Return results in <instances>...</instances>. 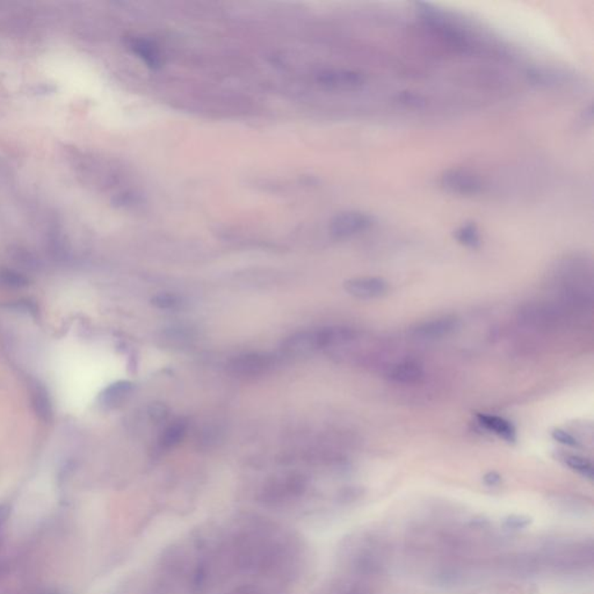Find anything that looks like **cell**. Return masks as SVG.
Listing matches in <instances>:
<instances>
[{"mask_svg":"<svg viewBox=\"0 0 594 594\" xmlns=\"http://www.w3.org/2000/svg\"><path fill=\"white\" fill-rule=\"evenodd\" d=\"M227 548L236 570L264 578L292 576L301 557L299 541L264 519L245 520Z\"/></svg>","mask_w":594,"mask_h":594,"instance_id":"1","label":"cell"},{"mask_svg":"<svg viewBox=\"0 0 594 594\" xmlns=\"http://www.w3.org/2000/svg\"><path fill=\"white\" fill-rule=\"evenodd\" d=\"M308 479L299 472H288L270 478L258 494L259 503L265 507H285L304 496Z\"/></svg>","mask_w":594,"mask_h":594,"instance_id":"2","label":"cell"},{"mask_svg":"<svg viewBox=\"0 0 594 594\" xmlns=\"http://www.w3.org/2000/svg\"><path fill=\"white\" fill-rule=\"evenodd\" d=\"M440 184L447 192L462 196H475L484 189V184L477 174L460 169L445 171Z\"/></svg>","mask_w":594,"mask_h":594,"instance_id":"3","label":"cell"},{"mask_svg":"<svg viewBox=\"0 0 594 594\" xmlns=\"http://www.w3.org/2000/svg\"><path fill=\"white\" fill-rule=\"evenodd\" d=\"M331 345L330 327L319 330L302 331L287 338L283 349L290 354H308Z\"/></svg>","mask_w":594,"mask_h":594,"instance_id":"4","label":"cell"},{"mask_svg":"<svg viewBox=\"0 0 594 594\" xmlns=\"http://www.w3.org/2000/svg\"><path fill=\"white\" fill-rule=\"evenodd\" d=\"M373 222V217L362 211H343L331 220L330 233L336 238H349L369 229Z\"/></svg>","mask_w":594,"mask_h":594,"instance_id":"5","label":"cell"},{"mask_svg":"<svg viewBox=\"0 0 594 594\" xmlns=\"http://www.w3.org/2000/svg\"><path fill=\"white\" fill-rule=\"evenodd\" d=\"M273 366V359L267 354L250 353L233 358L229 364L230 371L237 376L255 378L259 376Z\"/></svg>","mask_w":594,"mask_h":594,"instance_id":"6","label":"cell"},{"mask_svg":"<svg viewBox=\"0 0 594 594\" xmlns=\"http://www.w3.org/2000/svg\"><path fill=\"white\" fill-rule=\"evenodd\" d=\"M388 290L387 281L381 277H356L345 282L346 292L360 299H378L386 295Z\"/></svg>","mask_w":594,"mask_h":594,"instance_id":"7","label":"cell"},{"mask_svg":"<svg viewBox=\"0 0 594 594\" xmlns=\"http://www.w3.org/2000/svg\"><path fill=\"white\" fill-rule=\"evenodd\" d=\"M459 321L453 316L435 318L431 321L424 322L412 330V334L415 338L422 340L441 339L443 336H450L457 329Z\"/></svg>","mask_w":594,"mask_h":594,"instance_id":"8","label":"cell"},{"mask_svg":"<svg viewBox=\"0 0 594 594\" xmlns=\"http://www.w3.org/2000/svg\"><path fill=\"white\" fill-rule=\"evenodd\" d=\"M424 376V366L415 359H404L390 366L386 378L393 383L413 384Z\"/></svg>","mask_w":594,"mask_h":594,"instance_id":"9","label":"cell"},{"mask_svg":"<svg viewBox=\"0 0 594 594\" xmlns=\"http://www.w3.org/2000/svg\"><path fill=\"white\" fill-rule=\"evenodd\" d=\"M319 82L336 90H356L365 84V77L351 70H327L319 75Z\"/></svg>","mask_w":594,"mask_h":594,"instance_id":"10","label":"cell"},{"mask_svg":"<svg viewBox=\"0 0 594 594\" xmlns=\"http://www.w3.org/2000/svg\"><path fill=\"white\" fill-rule=\"evenodd\" d=\"M29 391L33 410L38 419L46 424H51L54 420V406L47 388L40 381L34 380L29 384Z\"/></svg>","mask_w":594,"mask_h":594,"instance_id":"11","label":"cell"},{"mask_svg":"<svg viewBox=\"0 0 594 594\" xmlns=\"http://www.w3.org/2000/svg\"><path fill=\"white\" fill-rule=\"evenodd\" d=\"M134 384L129 381H117L105 388L99 395V403L107 409H117L132 396Z\"/></svg>","mask_w":594,"mask_h":594,"instance_id":"12","label":"cell"},{"mask_svg":"<svg viewBox=\"0 0 594 594\" xmlns=\"http://www.w3.org/2000/svg\"><path fill=\"white\" fill-rule=\"evenodd\" d=\"M478 424L487 431L496 434L500 439L507 442H514L516 440V428L512 423L499 415L479 413L477 415Z\"/></svg>","mask_w":594,"mask_h":594,"instance_id":"13","label":"cell"},{"mask_svg":"<svg viewBox=\"0 0 594 594\" xmlns=\"http://www.w3.org/2000/svg\"><path fill=\"white\" fill-rule=\"evenodd\" d=\"M129 47L134 54L139 57L143 63L147 64L152 69H158L163 64V57L161 51L156 47V44L149 41L147 38H132Z\"/></svg>","mask_w":594,"mask_h":594,"instance_id":"14","label":"cell"},{"mask_svg":"<svg viewBox=\"0 0 594 594\" xmlns=\"http://www.w3.org/2000/svg\"><path fill=\"white\" fill-rule=\"evenodd\" d=\"M189 430V424L185 419H178L171 423L159 437V447L161 450H169L176 445H179L185 439Z\"/></svg>","mask_w":594,"mask_h":594,"instance_id":"15","label":"cell"},{"mask_svg":"<svg viewBox=\"0 0 594 594\" xmlns=\"http://www.w3.org/2000/svg\"><path fill=\"white\" fill-rule=\"evenodd\" d=\"M454 238L469 249H477L482 244L479 229L474 222H467L454 231Z\"/></svg>","mask_w":594,"mask_h":594,"instance_id":"16","label":"cell"},{"mask_svg":"<svg viewBox=\"0 0 594 594\" xmlns=\"http://www.w3.org/2000/svg\"><path fill=\"white\" fill-rule=\"evenodd\" d=\"M562 461L564 465H568L573 472L579 475L592 479L593 478V465L591 461L584 456L575 455V454H566L563 455Z\"/></svg>","mask_w":594,"mask_h":594,"instance_id":"17","label":"cell"},{"mask_svg":"<svg viewBox=\"0 0 594 594\" xmlns=\"http://www.w3.org/2000/svg\"><path fill=\"white\" fill-rule=\"evenodd\" d=\"M0 282L11 290H21L29 285L28 279L23 274L10 268L0 270Z\"/></svg>","mask_w":594,"mask_h":594,"instance_id":"18","label":"cell"},{"mask_svg":"<svg viewBox=\"0 0 594 594\" xmlns=\"http://www.w3.org/2000/svg\"><path fill=\"white\" fill-rule=\"evenodd\" d=\"M183 301L179 296L173 292H159L152 299V304L154 308L161 310H176L179 308Z\"/></svg>","mask_w":594,"mask_h":594,"instance_id":"19","label":"cell"},{"mask_svg":"<svg viewBox=\"0 0 594 594\" xmlns=\"http://www.w3.org/2000/svg\"><path fill=\"white\" fill-rule=\"evenodd\" d=\"M551 437H553V440L557 441V442L562 443L564 446H579L578 440L573 437V434H570L569 432L564 431L562 428H556V430H553V431L551 432Z\"/></svg>","mask_w":594,"mask_h":594,"instance_id":"20","label":"cell"},{"mask_svg":"<svg viewBox=\"0 0 594 594\" xmlns=\"http://www.w3.org/2000/svg\"><path fill=\"white\" fill-rule=\"evenodd\" d=\"M226 594H272L261 588L259 585L255 584H242L237 585L236 588H231Z\"/></svg>","mask_w":594,"mask_h":594,"instance_id":"21","label":"cell"},{"mask_svg":"<svg viewBox=\"0 0 594 594\" xmlns=\"http://www.w3.org/2000/svg\"><path fill=\"white\" fill-rule=\"evenodd\" d=\"M7 308L14 309V310H19V312H28V314L36 316L38 312V305L35 304L32 301L28 299H21V301H16V302L9 303L6 304Z\"/></svg>","mask_w":594,"mask_h":594,"instance_id":"22","label":"cell"},{"mask_svg":"<svg viewBox=\"0 0 594 594\" xmlns=\"http://www.w3.org/2000/svg\"><path fill=\"white\" fill-rule=\"evenodd\" d=\"M11 512H12V507H11L10 504H0V531L5 527L7 521H9V519H10L11 516Z\"/></svg>","mask_w":594,"mask_h":594,"instance_id":"23","label":"cell"},{"mask_svg":"<svg viewBox=\"0 0 594 594\" xmlns=\"http://www.w3.org/2000/svg\"><path fill=\"white\" fill-rule=\"evenodd\" d=\"M484 482L485 484L489 485V487H496L502 482V477L497 472H491L484 476Z\"/></svg>","mask_w":594,"mask_h":594,"instance_id":"24","label":"cell"},{"mask_svg":"<svg viewBox=\"0 0 594 594\" xmlns=\"http://www.w3.org/2000/svg\"><path fill=\"white\" fill-rule=\"evenodd\" d=\"M150 413H152V418L156 419V420L163 419L166 415V411L164 410V406L161 405H152Z\"/></svg>","mask_w":594,"mask_h":594,"instance_id":"25","label":"cell"},{"mask_svg":"<svg viewBox=\"0 0 594 594\" xmlns=\"http://www.w3.org/2000/svg\"><path fill=\"white\" fill-rule=\"evenodd\" d=\"M47 594H58V593H56V592H53V593H47Z\"/></svg>","mask_w":594,"mask_h":594,"instance_id":"26","label":"cell"}]
</instances>
